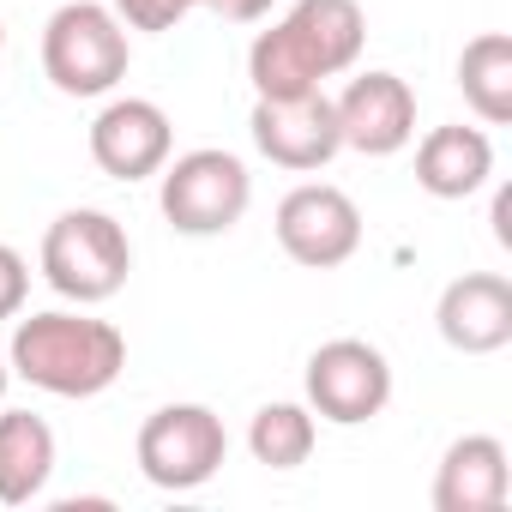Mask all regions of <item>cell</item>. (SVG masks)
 I'll return each mask as SVG.
<instances>
[{"label": "cell", "instance_id": "17", "mask_svg": "<svg viewBox=\"0 0 512 512\" xmlns=\"http://www.w3.org/2000/svg\"><path fill=\"white\" fill-rule=\"evenodd\" d=\"M314 440H320V422L308 404H266L247 422V452L266 470H302L314 458Z\"/></svg>", "mask_w": 512, "mask_h": 512}, {"label": "cell", "instance_id": "19", "mask_svg": "<svg viewBox=\"0 0 512 512\" xmlns=\"http://www.w3.org/2000/svg\"><path fill=\"white\" fill-rule=\"evenodd\" d=\"M25 296H31V266L25 253L0 241V320H19L25 314Z\"/></svg>", "mask_w": 512, "mask_h": 512}, {"label": "cell", "instance_id": "13", "mask_svg": "<svg viewBox=\"0 0 512 512\" xmlns=\"http://www.w3.org/2000/svg\"><path fill=\"white\" fill-rule=\"evenodd\" d=\"M512 494V464L494 434H464L434 470V512H500Z\"/></svg>", "mask_w": 512, "mask_h": 512}, {"label": "cell", "instance_id": "8", "mask_svg": "<svg viewBox=\"0 0 512 512\" xmlns=\"http://www.w3.org/2000/svg\"><path fill=\"white\" fill-rule=\"evenodd\" d=\"M278 247L308 272H332L362 247V211L332 181H302L278 205Z\"/></svg>", "mask_w": 512, "mask_h": 512}, {"label": "cell", "instance_id": "15", "mask_svg": "<svg viewBox=\"0 0 512 512\" xmlns=\"http://www.w3.org/2000/svg\"><path fill=\"white\" fill-rule=\"evenodd\" d=\"M55 476V428L31 410H0V506H31Z\"/></svg>", "mask_w": 512, "mask_h": 512}, {"label": "cell", "instance_id": "4", "mask_svg": "<svg viewBox=\"0 0 512 512\" xmlns=\"http://www.w3.org/2000/svg\"><path fill=\"white\" fill-rule=\"evenodd\" d=\"M133 272V241L127 229L109 217V211H61L43 235V278L55 296L79 302V308H97L109 296H121Z\"/></svg>", "mask_w": 512, "mask_h": 512}, {"label": "cell", "instance_id": "11", "mask_svg": "<svg viewBox=\"0 0 512 512\" xmlns=\"http://www.w3.org/2000/svg\"><path fill=\"white\" fill-rule=\"evenodd\" d=\"M175 127L151 97H109L91 121V157L109 181H145L169 163Z\"/></svg>", "mask_w": 512, "mask_h": 512}, {"label": "cell", "instance_id": "3", "mask_svg": "<svg viewBox=\"0 0 512 512\" xmlns=\"http://www.w3.org/2000/svg\"><path fill=\"white\" fill-rule=\"evenodd\" d=\"M133 43L115 7L103 0H67L43 25V79L61 97H109L127 79Z\"/></svg>", "mask_w": 512, "mask_h": 512}, {"label": "cell", "instance_id": "16", "mask_svg": "<svg viewBox=\"0 0 512 512\" xmlns=\"http://www.w3.org/2000/svg\"><path fill=\"white\" fill-rule=\"evenodd\" d=\"M458 91H464V103L488 127L512 121V37L506 31H482V37L464 43V55H458Z\"/></svg>", "mask_w": 512, "mask_h": 512}, {"label": "cell", "instance_id": "22", "mask_svg": "<svg viewBox=\"0 0 512 512\" xmlns=\"http://www.w3.org/2000/svg\"><path fill=\"white\" fill-rule=\"evenodd\" d=\"M7 380H13V368H7V356H0V398H7Z\"/></svg>", "mask_w": 512, "mask_h": 512}, {"label": "cell", "instance_id": "20", "mask_svg": "<svg viewBox=\"0 0 512 512\" xmlns=\"http://www.w3.org/2000/svg\"><path fill=\"white\" fill-rule=\"evenodd\" d=\"M205 7H211L223 25H253V19H266L278 0H205Z\"/></svg>", "mask_w": 512, "mask_h": 512}, {"label": "cell", "instance_id": "18", "mask_svg": "<svg viewBox=\"0 0 512 512\" xmlns=\"http://www.w3.org/2000/svg\"><path fill=\"white\" fill-rule=\"evenodd\" d=\"M115 19L127 31H175L193 7H205V0H109Z\"/></svg>", "mask_w": 512, "mask_h": 512}, {"label": "cell", "instance_id": "5", "mask_svg": "<svg viewBox=\"0 0 512 512\" xmlns=\"http://www.w3.org/2000/svg\"><path fill=\"white\" fill-rule=\"evenodd\" d=\"M157 175H163L157 205H163V217H169L175 235H229L247 217L253 175H247V163L235 151L199 145V151L163 163Z\"/></svg>", "mask_w": 512, "mask_h": 512}, {"label": "cell", "instance_id": "14", "mask_svg": "<svg viewBox=\"0 0 512 512\" xmlns=\"http://www.w3.org/2000/svg\"><path fill=\"white\" fill-rule=\"evenodd\" d=\"M494 175V145L482 127H434L422 145H416V187L434 193V199H470L482 193Z\"/></svg>", "mask_w": 512, "mask_h": 512}, {"label": "cell", "instance_id": "2", "mask_svg": "<svg viewBox=\"0 0 512 512\" xmlns=\"http://www.w3.org/2000/svg\"><path fill=\"white\" fill-rule=\"evenodd\" d=\"M7 368L49 392V398H97L121 380L127 368V338L121 326L109 320H91V314H31L13 326V344H7Z\"/></svg>", "mask_w": 512, "mask_h": 512}, {"label": "cell", "instance_id": "10", "mask_svg": "<svg viewBox=\"0 0 512 512\" xmlns=\"http://www.w3.org/2000/svg\"><path fill=\"white\" fill-rule=\"evenodd\" d=\"M338 139L362 157H392L416 139V91L398 73H356L338 97Z\"/></svg>", "mask_w": 512, "mask_h": 512}, {"label": "cell", "instance_id": "1", "mask_svg": "<svg viewBox=\"0 0 512 512\" xmlns=\"http://www.w3.org/2000/svg\"><path fill=\"white\" fill-rule=\"evenodd\" d=\"M362 43H368V19H362L356 0H296L272 31H260L247 49L253 97L326 91V79H338L362 61Z\"/></svg>", "mask_w": 512, "mask_h": 512}, {"label": "cell", "instance_id": "9", "mask_svg": "<svg viewBox=\"0 0 512 512\" xmlns=\"http://www.w3.org/2000/svg\"><path fill=\"white\" fill-rule=\"evenodd\" d=\"M253 145H260L278 169L314 175L326 169L344 139H338V109L326 91H302V97H260L253 103Z\"/></svg>", "mask_w": 512, "mask_h": 512}, {"label": "cell", "instance_id": "6", "mask_svg": "<svg viewBox=\"0 0 512 512\" xmlns=\"http://www.w3.org/2000/svg\"><path fill=\"white\" fill-rule=\"evenodd\" d=\"M223 458H229V434H223V416L205 404H163L139 428V470L169 494L205 488L223 470Z\"/></svg>", "mask_w": 512, "mask_h": 512}, {"label": "cell", "instance_id": "7", "mask_svg": "<svg viewBox=\"0 0 512 512\" xmlns=\"http://www.w3.org/2000/svg\"><path fill=\"white\" fill-rule=\"evenodd\" d=\"M392 404V362L368 344V338H332L308 356V410L338 422V428H362Z\"/></svg>", "mask_w": 512, "mask_h": 512}, {"label": "cell", "instance_id": "23", "mask_svg": "<svg viewBox=\"0 0 512 512\" xmlns=\"http://www.w3.org/2000/svg\"><path fill=\"white\" fill-rule=\"evenodd\" d=\"M0 55H7V31H0Z\"/></svg>", "mask_w": 512, "mask_h": 512}, {"label": "cell", "instance_id": "12", "mask_svg": "<svg viewBox=\"0 0 512 512\" xmlns=\"http://www.w3.org/2000/svg\"><path fill=\"white\" fill-rule=\"evenodd\" d=\"M434 326L440 338L458 350V356H494L512 344V284L500 272H464L440 290V308H434Z\"/></svg>", "mask_w": 512, "mask_h": 512}, {"label": "cell", "instance_id": "21", "mask_svg": "<svg viewBox=\"0 0 512 512\" xmlns=\"http://www.w3.org/2000/svg\"><path fill=\"white\" fill-rule=\"evenodd\" d=\"M494 241L512 247V193H506V187L494 193Z\"/></svg>", "mask_w": 512, "mask_h": 512}]
</instances>
